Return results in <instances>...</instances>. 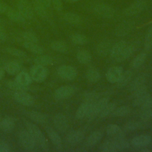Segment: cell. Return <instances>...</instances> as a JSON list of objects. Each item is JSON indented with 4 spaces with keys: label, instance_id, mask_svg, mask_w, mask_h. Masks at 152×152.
I'll return each mask as SVG.
<instances>
[{
    "label": "cell",
    "instance_id": "obj_1",
    "mask_svg": "<svg viewBox=\"0 0 152 152\" xmlns=\"http://www.w3.org/2000/svg\"><path fill=\"white\" fill-rule=\"evenodd\" d=\"M24 125L27 131L30 134L37 144L43 150H49V145L47 140L40 128L34 124L27 121H24Z\"/></svg>",
    "mask_w": 152,
    "mask_h": 152
},
{
    "label": "cell",
    "instance_id": "obj_2",
    "mask_svg": "<svg viewBox=\"0 0 152 152\" xmlns=\"http://www.w3.org/2000/svg\"><path fill=\"white\" fill-rule=\"evenodd\" d=\"M18 140L21 146L28 151L33 150L37 145L32 136L27 130H23L19 132Z\"/></svg>",
    "mask_w": 152,
    "mask_h": 152
},
{
    "label": "cell",
    "instance_id": "obj_3",
    "mask_svg": "<svg viewBox=\"0 0 152 152\" xmlns=\"http://www.w3.org/2000/svg\"><path fill=\"white\" fill-rule=\"evenodd\" d=\"M30 74L32 80L38 83H42L46 78L48 70L45 66L36 65L31 68Z\"/></svg>",
    "mask_w": 152,
    "mask_h": 152
},
{
    "label": "cell",
    "instance_id": "obj_4",
    "mask_svg": "<svg viewBox=\"0 0 152 152\" xmlns=\"http://www.w3.org/2000/svg\"><path fill=\"white\" fill-rule=\"evenodd\" d=\"M57 73L59 77L66 80H74L77 76V71L71 65H63L60 66L57 69Z\"/></svg>",
    "mask_w": 152,
    "mask_h": 152
},
{
    "label": "cell",
    "instance_id": "obj_5",
    "mask_svg": "<svg viewBox=\"0 0 152 152\" xmlns=\"http://www.w3.org/2000/svg\"><path fill=\"white\" fill-rule=\"evenodd\" d=\"M109 103V99L107 97H103L99 99L97 101L91 104L90 111L87 115V118L90 120H93L103 109V107Z\"/></svg>",
    "mask_w": 152,
    "mask_h": 152
},
{
    "label": "cell",
    "instance_id": "obj_6",
    "mask_svg": "<svg viewBox=\"0 0 152 152\" xmlns=\"http://www.w3.org/2000/svg\"><path fill=\"white\" fill-rule=\"evenodd\" d=\"M93 10L96 14L105 18H111L115 15L114 9L109 5L106 4L100 3L96 4L94 7Z\"/></svg>",
    "mask_w": 152,
    "mask_h": 152
},
{
    "label": "cell",
    "instance_id": "obj_7",
    "mask_svg": "<svg viewBox=\"0 0 152 152\" xmlns=\"http://www.w3.org/2000/svg\"><path fill=\"white\" fill-rule=\"evenodd\" d=\"M146 2L143 0H138L132 3L124 10V14L126 16H132L142 12L146 7Z\"/></svg>",
    "mask_w": 152,
    "mask_h": 152
},
{
    "label": "cell",
    "instance_id": "obj_8",
    "mask_svg": "<svg viewBox=\"0 0 152 152\" xmlns=\"http://www.w3.org/2000/svg\"><path fill=\"white\" fill-rule=\"evenodd\" d=\"M14 97L18 103L24 106H31L34 103V99L33 96L26 91H15Z\"/></svg>",
    "mask_w": 152,
    "mask_h": 152
},
{
    "label": "cell",
    "instance_id": "obj_9",
    "mask_svg": "<svg viewBox=\"0 0 152 152\" xmlns=\"http://www.w3.org/2000/svg\"><path fill=\"white\" fill-rule=\"evenodd\" d=\"M17 9L25 19H31L33 17V8L27 0H19Z\"/></svg>",
    "mask_w": 152,
    "mask_h": 152
},
{
    "label": "cell",
    "instance_id": "obj_10",
    "mask_svg": "<svg viewBox=\"0 0 152 152\" xmlns=\"http://www.w3.org/2000/svg\"><path fill=\"white\" fill-rule=\"evenodd\" d=\"M75 88L71 86H62L57 88L54 93V97L57 100H62L69 98L74 95Z\"/></svg>",
    "mask_w": 152,
    "mask_h": 152
},
{
    "label": "cell",
    "instance_id": "obj_11",
    "mask_svg": "<svg viewBox=\"0 0 152 152\" xmlns=\"http://www.w3.org/2000/svg\"><path fill=\"white\" fill-rule=\"evenodd\" d=\"M124 72V69L121 66H113L109 68L106 73V80L110 83H116L122 74Z\"/></svg>",
    "mask_w": 152,
    "mask_h": 152
},
{
    "label": "cell",
    "instance_id": "obj_12",
    "mask_svg": "<svg viewBox=\"0 0 152 152\" xmlns=\"http://www.w3.org/2000/svg\"><path fill=\"white\" fill-rule=\"evenodd\" d=\"M53 124L55 127L62 132H65L69 127L68 119L62 113H58L54 116Z\"/></svg>",
    "mask_w": 152,
    "mask_h": 152
},
{
    "label": "cell",
    "instance_id": "obj_13",
    "mask_svg": "<svg viewBox=\"0 0 152 152\" xmlns=\"http://www.w3.org/2000/svg\"><path fill=\"white\" fill-rule=\"evenodd\" d=\"M84 138V133L80 130H72L67 134L66 139L71 145H75L81 142Z\"/></svg>",
    "mask_w": 152,
    "mask_h": 152
},
{
    "label": "cell",
    "instance_id": "obj_14",
    "mask_svg": "<svg viewBox=\"0 0 152 152\" xmlns=\"http://www.w3.org/2000/svg\"><path fill=\"white\" fill-rule=\"evenodd\" d=\"M134 27V23L131 21H124L120 23L115 29V34L119 37H122L128 34Z\"/></svg>",
    "mask_w": 152,
    "mask_h": 152
},
{
    "label": "cell",
    "instance_id": "obj_15",
    "mask_svg": "<svg viewBox=\"0 0 152 152\" xmlns=\"http://www.w3.org/2000/svg\"><path fill=\"white\" fill-rule=\"evenodd\" d=\"M151 141V137L148 135H140L134 137L131 144L135 147H144L148 145Z\"/></svg>",
    "mask_w": 152,
    "mask_h": 152
},
{
    "label": "cell",
    "instance_id": "obj_16",
    "mask_svg": "<svg viewBox=\"0 0 152 152\" xmlns=\"http://www.w3.org/2000/svg\"><path fill=\"white\" fill-rule=\"evenodd\" d=\"M111 42L109 40H104L100 42L96 48L97 54L102 57L106 56L110 53L111 49Z\"/></svg>",
    "mask_w": 152,
    "mask_h": 152
},
{
    "label": "cell",
    "instance_id": "obj_17",
    "mask_svg": "<svg viewBox=\"0 0 152 152\" xmlns=\"http://www.w3.org/2000/svg\"><path fill=\"white\" fill-rule=\"evenodd\" d=\"M46 131L48 134V137L50 140L51 142L56 147L59 148L62 147V140L59 135L52 128L46 127Z\"/></svg>",
    "mask_w": 152,
    "mask_h": 152
},
{
    "label": "cell",
    "instance_id": "obj_18",
    "mask_svg": "<svg viewBox=\"0 0 152 152\" xmlns=\"http://www.w3.org/2000/svg\"><path fill=\"white\" fill-rule=\"evenodd\" d=\"M106 132L108 135L115 137V140L122 138L124 137L123 132L121 131L120 127L116 124H111L108 125L106 127Z\"/></svg>",
    "mask_w": 152,
    "mask_h": 152
},
{
    "label": "cell",
    "instance_id": "obj_19",
    "mask_svg": "<svg viewBox=\"0 0 152 152\" xmlns=\"http://www.w3.org/2000/svg\"><path fill=\"white\" fill-rule=\"evenodd\" d=\"M135 50V46L133 45H126L121 53L115 58L118 62H122L128 59Z\"/></svg>",
    "mask_w": 152,
    "mask_h": 152
},
{
    "label": "cell",
    "instance_id": "obj_20",
    "mask_svg": "<svg viewBox=\"0 0 152 152\" xmlns=\"http://www.w3.org/2000/svg\"><path fill=\"white\" fill-rule=\"evenodd\" d=\"M15 127L14 119L10 116L5 117L0 122V128L5 132H11Z\"/></svg>",
    "mask_w": 152,
    "mask_h": 152
},
{
    "label": "cell",
    "instance_id": "obj_21",
    "mask_svg": "<svg viewBox=\"0 0 152 152\" xmlns=\"http://www.w3.org/2000/svg\"><path fill=\"white\" fill-rule=\"evenodd\" d=\"M7 16L12 21L16 23H24L25 21L24 17L20 14V12L16 10L8 7L5 12Z\"/></svg>",
    "mask_w": 152,
    "mask_h": 152
},
{
    "label": "cell",
    "instance_id": "obj_22",
    "mask_svg": "<svg viewBox=\"0 0 152 152\" xmlns=\"http://www.w3.org/2000/svg\"><path fill=\"white\" fill-rule=\"evenodd\" d=\"M92 104L93 103H90L86 102L82 103L78 107L75 112V118L77 119H81L84 117H86L90 111Z\"/></svg>",
    "mask_w": 152,
    "mask_h": 152
},
{
    "label": "cell",
    "instance_id": "obj_23",
    "mask_svg": "<svg viewBox=\"0 0 152 152\" xmlns=\"http://www.w3.org/2000/svg\"><path fill=\"white\" fill-rule=\"evenodd\" d=\"M27 115L31 120H32L33 121L37 124H43L46 123L48 121L47 116L39 112H36V111L28 112L27 113Z\"/></svg>",
    "mask_w": 152,
    "mask_h": 152
},
{
    "label": "cell",
    "instance_id": "obj_24",
    "mask_svg": "<svg viewBox=\"0 0 152 152\" xmlns=\"http://www.w3.org/2000/svg\"><path fill=\"white\" fill-rule=\"evenodd\" d=\"M21 69V65L17 61H11L7 63L4 66L5 71L10 75H15L19 72Z\"/></svg>",
    "mask_w": 152,
    "mask_h": 152
},
{
    "label": "cell",
    "instance_id": "obj_25",
    "mask_svg": "<svg viewBox=\"0 0 152 152\" xmlns=\"http://www.w3.org/2000/svg\"><path fill=\"white\" fill-rule=\"evenodd\" d=\"M33 9L40 16L45 17L47 16V7L45 6L42 0H33Z\"/></svg>",
    "mask_w": 152,
    "mask_h": 152
},
{
    "label": "cell",
    "instance_id": "obj_26",
    "mask_svg": "<svg viewBox=\"0 0 152 152\" xmlns=\"http://www.w3.org/2000/svg\"><path fill=\"white\" fill-rule=\"evenodd\" d=\"M77 61L82 64H87L91 60V55L89 51L86 49L79 50L76 55Z\"/></svg>",
    "mask_w": 152,
    "mask_h": 152
},
{
    "label": "cell",
    "instance_id": "obj_27",
    "mask_svg": "<svg viewBox=\"0 0 152 152\" xmlns=\"http://www.w3.org/2000/svg\"><path fill=\"white\" fill-rule=\"evenodd\" d=\"M126 41L124 40H121L117 43H116L113 46H112L110 51V56L115 59L120 53L124 49V48L126 46Z\"/></svg>",
    "mask_w": 152,
    "mask_h": 152
},
{
    "label": "cell",
    "instance_id": "obj_28",
    "mask_svg": "<svg viewBox=\"0 0 152 152\" xmlns=\"http://www.w3.org/2000/svg\"><path fill=\"white\" fill-rule=\"evenodd\" d=\"M146 81V75L144 74H141L138 75L134 80L131 83L129 87V90L131 91H133L138 87L144 85V83Z\"/></svg>",
    "mask_w": 152,
    "mask_h": 152
},
{
    "label": "cell",
    "instance_id": "obj_29",
    "mask_svg": "<svg viewBox=\"0 0 152 152\" xmlns=\"http://www.w3.org/2000/svg\"><path fill=\"white\" fill-rule=\"evenodd\" d=\"M23 46L29 50L30 52L38 54V55H42L43 54L44 52L43 48L40 46V45H37V43H33V42H26L25 41L23 43Z\"/></svg>",
    "mask_w": 152,
    "mask_h": 152
},
{
    "label": "cell",
    "instance_id": "obj_30",
    "mask_svg": "<svg viewBox=\"0 0 152 152\" xmlns=\"http://www.w3.org/2000/svg\"><path fill=\"white\" fill-rule=\"evenodd\" d=\"M86 77L89 82L97 83L100 79V73L96 68H91L87 71Z\"/></svg>",
    "mask_w": 152,
    "mask_h": 152
},
{
    "label": "cell",
    "instance_id": "obj_31",
    "mask_svg": "<svg viewBox=\"0 0 152 152\" xmlns=\"http://www.w3.org/2000/svg\"><path fill=\"white\" fill-rule=\"evenodd\" d=\"M103 134L99 131H96L92 132L87 138V144L90 147L96 145L102 138Z\"/></svg>",
    "mask_w": 152,
    "mask_h": 152
},
{
    "label": "cell",
    "instance_id": "obj_32",
    "mask_svg": "<svg viewBox=\"0 0 152 152\" xmlns=\"http://www.w3.org/2000/svg\"><path fill=\"white\" fill-rule=\"evenodd\" d=\"M132 73L131 71L127 70L124 71L118 81L116 83L119 87H123L127 85L131 80Z\"/></svg>",
    "mask_w": 152,
    "mask_h": 152
},
{
    "label": "cell",
    "instance_id": "obj_33",
    "mask_svg": "<svg viewBox=\"0 0 152 152\" xmlns=\"http://www.w3.org/2000/svg\"><path fill=\"white\" fill-rule=\"evenodd\" d=\"M15 81L22 86H27L31 83V78L26 72L22 71L18 72L16 77Z\"/></svg>",
    "mask_w": 152,
    "mask_h": 152
},
{
    "label": "cell",
    "instance_id": "obj_34",
    "mask_svg": "<svg viewBox=\"0 0 152 152\" xmlns=\"http://www.w3.org/2000/svg\"><path fill=\"white\" fill-rule=\"evenodd\" d=\"M50 48L55 51L59 53H66L68 51V46L65 42L61 40H55L50 43Z\"/></svg>",
    "mask_w": 152,
    "mask_h": 152
},
{
    "label": "cell",
    "instance_id": "obj_35",
    "mask_svg": "<svg viewBox=\"0 0 152 152\" xmlns=\"http://www.w3.org/2000/svg\"><path fill=\"white\" fill-rule=\"evenodd\" d=\"M64 20L71 24L76 25L81 23V18L77 14L74 12H66L64 15Z\"/></svg>",
    "mask_w": 152,
    "mask_h": 152
},
{
    "label": "cell",
    "instance_id": "obj_36",
    "mask_svg": "<svg viewBox=\"0 0 152 152\" xmlns=\"http://www.w3.org/2000/svg\"><path fill=\"white\" fill-rule=\"evenodd\" d=\"M131 111V108L129 106H121L115 108L111 114L112 116L115 117H122L128 115Z\"/></svg>",
    "mask_w": 152,
    "mask_h": 152
},
{
    "label": "cell",
    "instance_id": "obj_37",
    "mask_svg": "<svg viewBox=\"0 0 152 152\" xmlns=\"http://www.w3.org/2000/svg\"><path fill=\"white\" fill-rule=\"evenodd\" d=\"M100 150L104 152L118 151L115 141H107L104 142L100 146Z\"/></svg>",
    "mask_w": 152,
    "mask_h": 152
},
{
    "label": "cell",
    "instance_id": "obj_38",
    "mask_svg": "<svg viewBox=\"0 0 152 152\" xmlns=\"http://www.w3.org/2000/svg\"><path fill=\"white\" fill-rule=\"evenodd\" d=\"M34 62L36 65L42 66H48L53 64V59L48 55H40L36 57L34 59Z\"/></svg>",
    "mask_w": 152,
    "mask_h": 152
},
{
    "label": "cell",
    "instance_id": "obj_39",
    "mask_svg": "<svg viewBox=\"0 0 152 152\" xmlns=\"http://www.w3.org/2000/svg\"><path fill=\"white\" fill-rule=\"evenodd\" d=\"M71 40L72 42L77 45H83L87 42V37L80 33H75L72 34L71 36Z\"/></svg>",
    "mask_w": 152,
    "mask_h": 152
},
{
    "label": "cell",
    "instance_id": "obj_40",
    "mask_svg": "<svg viewBox=\"0 0 152 152\" xmlns=\"http://www.w3.org/2000/svg\"><path fill=\"white\" fill-rule=\"evenodd\" d=\"M84 99L85 102H88L90 103H94L99 99H100L101 94L95 91H90L86 93L84 96Z\"/></svg>",
    "mask_w": 152,
    "mask_h": 152
},
{
    "label": "cell",
    "instance_id": "obj_41",
    "mask_svg": "<svg viewBox=\"0 0 152 152\" xmlns=\"http://www.w3.org/2000/svg\"><path fill=\"white\" fill-rule=\"evenodd\" d=\"M116 105L115 103H108L102 110V111L100 112L99 116L100 118H104L107 116H108L109 114H111L114 109L116 108Z\"/></svg>",
    "mask_w": 152,
    "mask_h": 152
},
{
    "label": "cell",
    "instance_id": "obj_42",
    "mask_svg": "<svg viewBox=\"0 0 152 152\" xmlns=\"http://www.w3.org/2000/svg\"><path fill=\"white\" fill-rule=\"evenodd\" d=\"M147 54L145 53H140L136 56L132 62V66L134 68H138L141 66L145 61Z\"/></svg>",
    "mask_w": 152,
    "mask_h": 152
},
{
    "label": "cell",
    "instance_id": "obj_43",
    "mask_svg": "<svg viewBox=\"0 0 152 152\" xmlns=\"http://www.w3.org/2000/svg\"><path fill=\"white\" fill-rule=\"evenodd\" d=\"M144 49L150 50L152 49V26L148 30L144 40Z\"/></svg>",
    "mask_w": 152,
    "mask_h": 152
},
{
    "label": "cell",
    "instance_id": "obj_44",
    "mask_svg": "<svg viewBox=\"0 0 152 152\" xmlns=\"http://www.w3.org/2000/svg\"><path fill=\"white\" fill-rule=\"evenodd\" d=\"M142 127L141 123L137 121H129L125 124L124 125V129L128 131H135L138 129H141Z\"/></svg>",
    "mask_w": 152,
    "mask_h": 152
},
{
    "label": "cell",
    "instance_id": "obj_45",
    "mask_svg": "<svg viewBox=\"0 0 152 152\" xmlns=\"http://www.w3.org/2000/svg\"><path fill=\"white\" fill-rule=\"evenodd\" d=\"M6 51L10 55L18 58H25L27 56L25 52L15 48H7Z\"/></svg>",
    "mask_w": 152,
    "mask_h": 152
},
{
    "label": "cell",
    "instance_id": "obj_46",
    "mask_svg": "<svg viewBox=\"0 0 152 152\" xmlns=\"http://www.w3.org/2000/svg\"><path fill=\"white\" fill-rule=\"evenodd\" d=\"M7 86L13 90L17 91H26L27 86H24L19 83H18L16 81H9L7 83Z\"/></svg>",
    "mask_w": 152,
    "mask_h": 152
},
{
    "label": "cell",
    "instance_id": "obj_47",
    "mask_svg": "<svg viewBox=\"0 0 152 152\" xmlns=\"http://www.w3.org/2000/svg\"><path fill=\"white\" fill-rule=\"evenodd\" d=\"M23 37L26 42L37 43L38 42V37L36 34L31 31H25L23 33Z\"/></svg>",
    "mask_w": 152,
    "mask_h": 152
},
{
    "label": "cell",
    "instance_id": "obj_48",
    "mask_svg": "<svg viewBox=\"0 0 152 152\" xmlns=\"http://www.w3.org/2000/svg\"><path fill=\"white\" fill-rule=\"evenodd\" d=\"M150 96V94L147 93L142 96H138L133 98V100L132 103V106L134 107L141 106L143 103V102Z\"/></svg>",
    "mask_w": 152,
    "mask_h": 152
},
{
    "label": "cell",
    "instance_id": "obj_49",
    "mask_svg": "<svg viewBox=\"0 0 152 152\" xmlns=\"http://www.w3.org/2000/svg\"><path fill=\"white\" fill-rule=\"evenodd\" d=\"M140 118L142 121L144 122L152 120V110H142L140 114Z\"/></svg>",
    "mask_w": 152,
    "mask_h": 152
},
{
    "label": "cell",
    "instance_id": "obj_50",
    "mask_svg": "<svg viewBox=\"0 0 152 152\" xmlns=\"http://www.w3.org/2000/svg\"><path fill=\"white\" fill-rule=\"evenodd\" d=\"M118 148V150L122 151L126 149H128L129 147V144L128 141L124 140L123 138L119 140H115Z\"/></svg>",
    "mask_w": 152,
    "mask_h": 152
},
{
    "label": "cell",
    "instance_id": "obj_51",
    "mask_svg": "<svg viewBox=\"0 0 152 152\" xmlns=\"http://www.w3.org/2000/svg\"><path fill=\"white\" fill-rule=\"evenodd\" d=\"M132 92V97H136L138 96H142L146 93H147V87H146V86L143 85L140 87H138V88L135 89V90H134Z\"/></svg>",
    "mask_w": 152,
    "mask_h": 152
},
{
    "label": "cell",
    "instance_id": "obj_52",
    "mask_svg": "<svg viewBox=\"0 0 152 152\" xmlns=\"http://www.w3.org/2000/svg\"><path fill=\"white\" fill-rule=\"evenodd\" d=\"M141 110H147L152 109V97L150 96L148 97L141 105Z\"/></svg>",
    "mask_w": 152,
    "mask_h": 152
},
{
    "label": "cell",
    "instance_id": "obj_53",
    "mask_svg": "<svg viewBox=\"0 0 152 152\" xmlns=\"http://www.w3.org/2000/svg\"><path fill=\"white\" fill-rule=\"evenodd\" d=\"M52 4L55 10L60 11L62 9V2L61 0H52Z\"/></svg>",
    "mask_w": 152,
    "mask_h": 152
},
{
    "label": "cell",
    "instance_id": "obj_54",
    "mask_svg": "<svg viewBox=\"0 0 152 152\" xmlns=\"http://www.w3.org/2000/svg\"><path fill=\"white\" fill-rule=\"evenodd\" d=\"M10 150V146L7 143L0 142V152H8Z\"/></svg>",
    "mask_w": 152,
    "mask_h": 152
},
{
    "label": "cell",
    "instance_id": "obj_55",
    "mask_svg": "<svg viewBox=\"0 0 152 152\" xmlns=\"http://www.w3.org/2000/svg\"><path fill=\"white\" fill-rule=\"evenodd\" d=\"M7 39V34L2 27V26L0 24V40L5 41Z\"/></svg>",
    "mask_w": 152,
    "mask_h": 152
},
{
    "label": "cell",
    "instance_id": "obj_56",
    "mask_svg": "<svg viewBox=\"0 0 152 152\" xmlns=\"http://www.w3.org/2000/svg\"><path fill=\"white\" fill-rule=\"evenodd\" d=\"M8 6L4 2L0 1V13H4L8 8Z\"/></svg>",
    "mask_w": 152,
    "mask_h": 152
},
{
    "label": "cell",
    "instance_id": "obj_57",
    "mask_svg": "<svg viewBox=\"0 0 152 152\" xmlns=\"http://www.w3.org/2000/svg\"><path fill=\"white\" fill-rule=\"evenodd\" d=\"M42 1L47 8H49L52 5V0H42Z\"/></svg>",
    "mask_w": 152,
    "mask_h": 152
},
{
    "label": "cell",
    "instance_id": "obj_58",
    "mask_svg": "<svg viewBox=\"0 0 152 152\" xmlns=\"http://www.w3.org/2000/svg\"><path fill=\"white\" fill-rule=\"evenodd\" d=\"M4 75V70L1 67H0V80L3 78Z\"/></svg>",
    "mask_w": 152,
    "mask_h": 152
},
{
    "label": "cell",
    "instance_id": "obj_59",
    "mask_svg": "<svg viewBox=\"0 0 152 152\" xmlns=\"http://www.w3.org/2000/svg\"><path fill=\"white\" fill-rule=\"evenodd\" d=\"M142 148L140 150L141 151H142V152H149V151H150V150L149 149H148L147 148H145V147H142Z\"/></svg>",
    "mask_w": 152,
    "mask_h": 152
},
{
    "label": "cell",
    "instance_id": "obj_60",
    "mask_svg": "<svg viewBox=\"0 0 152 152\" xmlns=\"http://www.w3.org/2000/svg\"><path fill=\"white\" fill-rule=\"evenodd\" d=\"M65 1L68 2H75L78 1V0H65Z\"/></svg>",
    "mask_w": 152,
    "mask_h": 152
},
{
    "label": "cell",
    "instance_id": "obj_61",
    "mask_svg": "<svg viewBox=\"0 0 152 152\" xmlns=\"http://www.w3.org/2000/svg\"><path fill=\"white\" fill-rule=\"evenodd\" d=\"M0 122H1V119H0Z\"/></svg>",
    "mask_w": 152,
    "mask_h": 152
}]
</instances>
